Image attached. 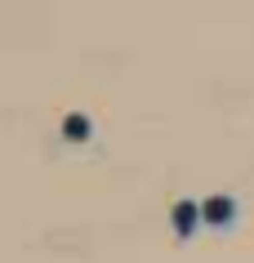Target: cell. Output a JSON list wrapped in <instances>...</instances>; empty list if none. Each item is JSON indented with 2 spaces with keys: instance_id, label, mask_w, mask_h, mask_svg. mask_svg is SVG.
I'll list each match as a JSON object with an SVG mask.
<instances>
[{
  "instance_id": "cell-2",
  "label": "cell",
  "mask_w": 254,
  "mask_h": 263,
  "mask_svg": "<svg viewBox=\"0 0 254 263\" xmlns=\"http://www.w3.org/2000/svg\"><path fill=\"white\" fill-rule=\"evenodd\" d=\"M227 214H232V210H227V201H214V205H210V219H227Z\"/></svg>"
},
{
  "instance_id": "cell-3",
  "label": "cell",
  "mask_w": 254,
  "mask_h": 263,
  "mask_svg": "<svg viewBox=\"0 0 254 263\" xmlns=\"http://www.w3.org/2000/svg\"><path fill=\"white\" fill-rule=\"evenodd\" d=\"M67 134L71 139H85V121H67Z\"/></svg>"
},
{
  "instance_id": "cell-1",
  "label": "cell",
  "mask_w": 254,
  "mask_h": 263,
  "mask_svg": "<svg viewBox=\"0 0 254 263\" xmlns=\"http://www.w3.org/2000/svg\"><path fill=\"white\" fill-rule=\"evenodd\" d=\"M174 219H179V228H192V210L179 205V210H174Z\"/></svg>"
}]
</instances>
